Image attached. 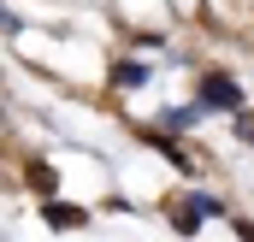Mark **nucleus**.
I'll return each mask as SVG.
<instances>
[{
	"instance_id": "20e7f679",
	"label": "nucleus",
	"mask_w": 254,
	"mask_h": 242,
	"mask_svg": "<svg viewBox=\"0 0 254 242\" xmlns=\"http://www.w3.org/2000/svg\"><path fill=\"white\" fill-rule=\"evenodd\" d=\"M24 183H30V189H36V195H54V166H48V160H30V172H24Z\"/></svg>"
},
{
	"instance_id": "39448f33",
	"label": "nucleus",
	"mask_w": 254,
	"mask_h": 242,
	"mask_svg": "<svg viewBox=\"0 0 254 242\" xmlns=\"http://www.w3.org/2000/svg\"><path fill=\"white\" fill-rule=\"evenodd\" d=\"M113 83H119V89H142V83H148V71H142V65H119V71H113Z\"/></svg>"
},
{
	"instance_id": "7ed1b4c3",
	"label": "nucleus",
	"mask_w": 254,
	"mask_h": 242,
	"mask_svg": "<svg viewBox=\"0 0 254 242\" xmlns=\"http://www.w3.org/2000/svg\"><path fill=\"white\" fill-rule=\"evenodd\" d=\"M54 231H77V225H89V213L83 207H60V201H48V213H42Z\"/></svg>"
},
{
	"instance_id": "f257e3e1",
	"label": "nucleus",
	"mask_w": 254,
	"mask_h": 242,
	"mask_svg": "<svg viewBox=\"0 0 254 242\" xmlns=\"http://www.w3.org/2000/svg\"><path fill=\"white\" fill-rule=\"evenodd\" d=\"M201 107H213V113H243V89H237L225 71H213V77H201Z\"/></svg>"
},
{
	"instance_id": "423d86ee",
	"label": "nucleus",
	"mask_w": 254,
	"mask_h": 242,
	"mask_svg": "<svg viewBox=\"0 0 254 242\" xmlns=\"http://www.w3.org/2000/svg\"><path fill=\"white\" fill-rule=\"evenodd\" d=\"M237 136H243V142H254V119H249V113L237 119Z\"/></svg>"
},
{
	"instance_id": "f03ea898",
	"label": "nucleus",
	"mask_w": 254,
	"mask_h": 242,
	"mask_svg": "<svg viewBox=\"0 0 254 242\" xmlns=\"http://www.w3.org/2000/svg\"><path fill=\"white\" fill-rule=\"evenodd\" d=\"M201 219H219V201H213V195H190V201L178 207V231L195 237V231H201Z\"/></svg>"
}]
</instances>
